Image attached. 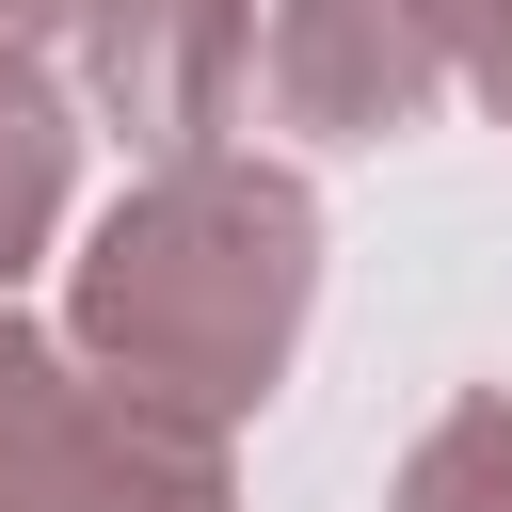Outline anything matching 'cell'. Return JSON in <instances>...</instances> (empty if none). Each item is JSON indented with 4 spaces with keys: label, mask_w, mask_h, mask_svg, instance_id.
<instances>
[{
    "label": "cell",
    "mask_w": 512,
    "mask_h": 512,
    "mask_svg": "<svg viewBox=\"0 0 512 512\" xmlns=\"http://www.w3.org/2000/svg\"><path fill=\"white\" fill-rule=\"evenodd\" d=\"M304 288H320V208H304V176H272V160H160V176L80 240L64 320H80V368H96V384L224 432V416L272 400V368H288V336H304Z\"/></svg>",
    "instance_id": "6da1fadb"
},
{
    "label": "cell",
    "mask_w": 512,
    "mask_h": 512,
    "mask_svg": "<svg viewBox=\"0 0 512 512\" xmlns=\"http://www.w3.org/2000/svg\"><path fill=\"white\" fill-rule=\"evenodd\" d=\"M0 512H224V432L128 384H80L0 304Z\"/></svg>",
    "instance_id": "7a4b0ae2"
},
{
    "label": "cell",
    "mask_w": 512,
    "mask_h": 512,
    "mask_svg": "<svg viewBox=\"0 0 512 512\" xmlns=\"http://www.w3.org/2000/svg\"><path fill=\"white\" fill-rule=\"evenodd\" d=\"M80 80L144 160H208L256 80V0H80Z\"/></svg>",
    "instance_id": "3957f363"
},
{
    "label": "cell",
    "mask_w": 512,
    "mask_h": 512,
    "mask_svg": "<svg viewBox=\"0 0 512 512\" xmlns=\"http://www.w3.org/2000/svg\"><path fill=\"white\" fill-rule=\"evenodd\" d=\"M448 16L464 0H272V112L320 144H384L448 96Z\"/></svg>",
    "instance_id": "277c9868"
},
{
    "label": "cell",
    "mask_w": 512,
    "mask_h": 512,
    "mask_svg": "<svg viewBox=\"0 0 512 512\" xmlns=\"http://www.w3.org/2000/svg\"><path fill=\"white\" fill-rule=\"evenodd\" d=\"M64 160H80V128H64L48 64L0 32V288H16V272H32V240L64 224Z\"/></svg>",
    "instance_id": "5b68a950"
},
{
    "label": "cell",
    "mask_w": 512,
    "mask_h": 512,
    "mask_svg": "<svg viewBox=\"0 0 512 512\" xmlns=\"http://www.w3.org/2000/svg\"><path fill=\"white\" fill-rule=\"evenodd\" d=\"M400 512H512V400H448L400 464Z\"/></svg>",
    "instance_id": "8992f818"
},
{
    "label": "cell",
    "mask_w": 512,
    "mask_h": 512,
    "mask_svg": "<svg viewBox=\"0 0 512 512\" xmlns=\"http://www.w3.org/2000/svg\"><path fill=\"white\" fill-rule=\"evenodd\" d=\"M448 80H464L480 112H512V0H464V16H448Z\"/></svg>",
    "instance_id": "52a82bcc"
},
{
    "label": "cell",
    "mask_w": 512,
    "mask_h": 512,
    "mask_svg": "<svg viewBox=\"0 0 512 512\" xmlns=\"http://www.w3.org/2000/svg\"><path fill=\"white\" fill-rule=\"evenodd\" d=\"M32 16H80V0H0V32H32Z\"/></svg>",
    "instance_id": "ba28073f"
}]
</instances>
